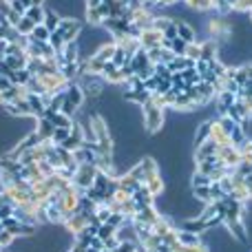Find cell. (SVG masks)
I'll return each instance as SVG.
<instances>
[{"label": "cell", "instance_id": "obj_1", "mask_svg": "<svg viewBox=\"0 0 252 252\" xmlns=\"http://www.w3.org/2000/svg\"><path fill=\"white\" fill-rule=\"evenodd\" d=\"M142 109V122H144V130H146V135H157L164 130L166 126V109H161L159 104H155L153 102V97L146 102L144 106H139Z\"/></svg>", "mask_w": 252, "mask_h": 252}, {"label": "cell", "instance_id": "obj_2", "mask_svg": "<svg viewBox=\"0 0 252 252\" xmlns=\"http://www.w3.org/2000/svg\"><path fill=\"white\" fill-rule=\"evenodd\" d=\"M95 175H97V166L95 164H80L78 170H75V175H73V186L84 195V190L93 186Z\"/></svg>", "mask_w": 252, "mask_h": 252}, {"label": "cell", "instance_id": "obj_3", "mask_svg": "<svg viewBox=\"0 0 252 252\" xmlns=\"http://www.w3.org/2000/svg\"><path fill=\"white\" fill-rule=\"evenodd\" d=\"M82 29H84V25L80 18H62L60 27H58V31H60L62 38H64V42H78Z\"/></svg>", "mask_w": 252, "mask_h": 252}, {"label": "cell", "instance_id": "obj_4", "mask_svg": "<svg viewBox=\"0 0 252 252\" xmlns=\"http://www.w3.org/2000/svg\"><path fill=\"white\" fill-rule=\"evenodd\" d=\"M217 151H219V144H215L213 139H206L204 144L192 148V161H195V164L197 161H204V159H208V157L217 155Z\"/></svg>", "mask_w": 252, "mask_h": 252}, {"label": "cell", "instance_id": "obj_5", "mask_svg": "<svg viewBox=\"0 0 252 252\" xmlns=\"http://www.w3.org/2000/svg\"><path fill=\"white\" fill-rule=\"evenodd\" d=\"M217 157H219V161H221V166H237L241 161V153L237 151L232 144H228V146H219Z\"/></svg>", "mask_w": 252, "mask_h": 252}, {"label": "cell", "instance_id": "obj_6", "mask_svg": "<svg viewBox=\"0 0 252 252\" xmlns=\"http://www.w3.org/2000/svg\"><path fill=\"white\" fill-rule=\"evenodd\" d=\"M161 40H164V35L159 33L157 29H144L142 31V35H139V47L142 49H155V47H161Z\"/></svg>", "mask_w": 252, "mask_h": 252}, {"label": "cell", "instance_id": "obj_7", "mask_svg": "<svg viewBox=\"0 0 252 252\" xmlns=\"http://www.w3.org/2000/svg\"><path fill=\"white\" fill-rule=\"evenodd\" d=\"M66 102H71V104L75 106V109H82L84 106V102H87V95H84V91H82V87H80L78 82H69V87H66Z\"/></svg>", "mask_w": 252, "mask_h": 252}, {"label": "cell", "instance_id": "obj_8", "mask_svg": "<svg viewBox=\"0 0 252 252\" xmlns=\"http://www.w3.org/2000/svg\"><path fill=\"white\" fill-rule=\"evenodd\" d=\"M173 22L177 25V35L184 40V42H197V29L190 25V22H184L179 18H173Z\"/></svg>", "mask_w": 252, "mask_h": 252}, {"label": "cell", "instance_id": "obj_9", "mask_svg": "<svg viewBox=\"0 0 252 252\" xmlns=\"http://www.w3.org/2000/svg\"><path fill=\"white\" fill-rule=\"evenodd\" d=\"M210 133H213V120H206V122H199L195 126V133H192V148L204 144L206 139H210Z\"/></svg>", "mask_w": 252, "mask_h": 252}, {"label": "cell", "instance_id": "obj_10", "mask_svg": "<svg viewBox=\"0 0 252 252\" xmlns=\"http://www.w3.org/2000/svg\"><path fill=\"white\" fill-rule=\"evenodd\" d=\"M130 199L135 201L137 210H142V208H146V206H153V204H155V197L151 195V190H148V188L144 186V184L133 192V195H130Z\"/></svg>", "mask_w": 252, "mask_h": 252}, {"label": "cell", "instance_id": "obj_11", "mask_svg": "<svg viewBox=\"0 0 252 252\" xmlns=\"http://www.w3.org/2000/svg\"><path fill=\"white\" fill-rule=\"evenodd\" d=\"M27 102H29V106H31V118H35V120L44 118V113H47V100H44V97L29 93Z\"/></svg>", "mask_w": 252, "mask_h": 252}, {"label": "cell", "instance_id": "obj_12", "mask_svg": "<svg viewBox=\"0 0 252 252\" xmlns=\"http://www.w3.org/2000/svg\"><path fill=\"white\" fill-rule=\"evenodd\" d=\"M201 47V58L199 60H206V62H213L219 58V44L215 42V40H204V42H199Z\"/></svg>", "mask_w": 252, "mask_h": 252}, {"label": "cell", "instance_id": "obj_13", "mask_svg": "<svg viewBox=\"0 0 252 252\" xmlns=\"http://www.w3.org/2000/svg\"><path fill=\"white\" fill-rule=\"evenodd\" d=\"M157 219H159V210L155 208V206H146V208H142V210H137L135 213V217H133V221H139V223H155Z\"/></svg>", "mask_w": 252, "mask_h": 252}, {"label": "cell", "instance_id": "obj_14", "mask_svg": "<svg viewBox=\"0 0 252 252\" xmlns=\"http://www.w3.org/2000/svg\"><path fill=\"white\" fill-rule=\"evenodd\" d=\"M53 130H56V126H53L51 120H47V118L35 120V133L40 135L42 142H49V139L53 137Z\"/></svg>", "mask_w": 252, "mask_h": 252}, {"label": "cell", "instance_id": "obj_15", "mask_svg": "<svg viewBox=\"0 0 252 252\" xmlns=\"http://www.w3.org/2000/svg\"><path fill=\"white\" fill-rule=\"evenodd\" d=\"M177 241L182 246H199V244H204V241H201V235L190 232V230H182V228H177Z\"/></svg>", "mask_w": 252, "mask_h": 252}, {"label": "cell", "instance_id": "obj_16", "mask_svg": "<svg viewBox=\"0 0 252 252\" xmlns=\"http://www.w3.org/2000/svg\"><path fill=\"white\" fill-rule=\"evenodd\" d=\"M139 186H142V184H139L137 179H133V177H130L128 173H126V175H122V177H118V188H120V190H124V192H126V195H128V197L133 195V192L137 190Z\"/></svg>", "mask_w": 252, "mask_h": 252}, {"label": "cell", "instance_id": "obj_17", "mask_svg": "<svg viewBox=\"0 0 252 252\" xmlns=\"http://www.w3.org/2000/svg\"><path fill=\"white\" fill-rule=\"evenodd\" d=\"M144 186L151 190V195L153 197H159L161 192H164V188H166V182H164V177H161V173L157 175V177H153V179H148Z\"/></svg>", "mask_w": 252, "mask_h": 252}, {"label": "cell", "instance_id": "obj_18", "mask_svg": "<svg viewBox=\"0 0 252 252\" xmlns=\"http://www.w3.org/2000/svg\"><path fill=\"white\" fill-rule=\"evenodd\" d=\"M60 20H62V16L58 11H53V9H49L47 7V11H44V22L42 25L47 27L49 31H56L58 27H60Z\"/></svg>", "mask_w": 252, "mask_h": 252}, {"label": "cell", "instance_id": "obj_19", "mask_svg": "<svg viewBox=\"0 0 252 252\" xmlns=\"http://www.w3.org/2000/svg\"><path fill=\"white\" fill-rule=\"evenodd\" d=\"M113 53H115V42L111 40V42L102 44V47L97 49V53H95L93 58H97L100 62H111V60H113Z\"/></svg>", "mask_w": 252, "mask_h": 252}, {"label": "cell", "instance_id": "obj_20", "mask_svg": "<svg viewBox=\"0 0 252 252\" xmlns=\"http://www.w3.org/2000/svg\"><path fill=\"white\" fill-rule=\"evenodd\" d=\"M184 2H186L192 11L206 13V11H213V2H215V0H184Z\"/></svg>", "mask_w": 252, "mask_h": 252}, {"label": "cell", "instance_id": "obj_21", "mask_svg": "<svg viewBox=\"0 0 252 252\" xmlns=\"http://www.w3.org/2000/svg\"><path fill=\"white\" fill-rule=\"evenodd\" d=\"M49 35H51V31H49L44 25H38L33 31H31L29 40L31 42H49Z\"/></svg>", "mask_w": 252, "mask_h": 252}, {"label": "cell", "instance_id": "obj_22", "mask_svg": "<svg viewBox=\"0 0 252 252\" xmlns=\"http://www.w3.org/2000/svg\"><path fill=\"white\" fill-rule=\"evenodd\" d=\"M84 20H87L89 27H102L104 18H102L100 9H87V11H84Z\"/></svg>", "mask_w": 252, "mask_h": 252}, {"label": "cell", "instance_id": "obj_23", "mask_svg": "<svg viewBox=\"0 0 252 252\" xmlns=\"http://www.w3.org/2000/svg\"><path fill=\"white\" fill-rule=\"evenodd\" d=\"M33 78V75L29 73V71L27 69H20V71H13L11 73V84H16V87H27V82H29V80Z\"/></svg>", "mask_w": 252, "mask_h": 252}, {"label": "cell", "instance_id": "obj_24", "mask_svg": "<svg viewBox=\"0 0 252 252\" xmlns=\"http://www.w3.org/2000/svg\"><path fill=\"white\" fill-rule=\"evenodd\" d=\"M44 11H47V7H29L25 16L29 18L33 25H42L44 22Z\"/></svg>", "mask_w": 252, "mask_h": 252}, {"label": "cell", "instance_id": "obj_25", "mask_svg": "<svg viewBox=\"0 0 252 252\" xmlns=\"http://www.w3.org/2000/svg\"><path fill=\"white\" fill-rule=\"evenodd\" d=\"M213 184V179L208 177V175L199 173V170H192L190 173V188H197V186H210Z\"/></svg>", "mask_w": 252, "mask_h": 252}, {"label": "cell", "instance_id": "obj_26", "mask_svg": "<svg viewBox=\"0 0 252 252\" xmlns=\"http://www.w3.org/2000/svg\"><path fill=\"white\" fill-rule=\"evenodd\" d=\"M190 195L195 197L197 201H201V204H210V188L208 186H197V188H190Z\"/></svg>", "mask_w": 252, "mask_h": 252}, {"label": "cell", "instance_id": "obj_27", "mask_svg": "<svg viewBox=\"0 0 252 252\" xmlns=\"http://www.w3.org/2000/svg\"><path fill=\"white\" fill-rule=\"evenodd\" d=\"M49 44H51V49L53 51H62V47H64V38H62V33L60 31H51V35H49Z\"/></svg>", "mask_w": 252, "mask_h": 252}, {"label": "cell", "instance_id": "obj_28", "mask_svg": "<svg viewBox=\"0 0 252 252\" xmlns=\"http://www.w3.org/2000/svg\"><path fill=\"white\" fill-rule=\"evenodd\" d=\"M35 27H38V25H33V22H31L29 18L25 16L20 22H18V27H16V29H18V33H20V35H31V31H33Z\"/></svg>", "mask_w": 252, "mask_h": 252}, {"label": "cell", "instance_id": "obj_29", "mask_svg": "<svg viewBox=\"0 0 252 252\" xmlns=\"http://www.w3.org/2000/svg\"><path fill=\"white\" fill-rule=\"evenodd\" d=\"M184 56L188 58V60H192V62H197L201 58V47H199V42H190L186 47V53Z\"/></svg>", "mask_w": 252, "mask_h": 252}, {"label": "cell", "instance_id": "obj_30", "mask_svg": "<svg viewBox=\"0 0 252 252\" xmlns=\"http://www.w3.org/2000/svg\"><path fill=\"white\" fill-rule=\"evenodd\" d=\"M115 230H118V228H113L111 223H100V228H97V237H100L102 241H106V239H111V237H115Z\"/></svg>", "mask_w": 252, "mask_h": 252}, {"label": "cell", "instance_id": "obj_31", "mask_svg": "<svg viewBox=\"0 0 252 252\" xmlns=\"http://www.w3.org/2000/svg\"><path fill=\"white\" fill-rule=\"evenodd\" d=\"M208 188H210V199L213 201H221L223 197H226V192H223V188L219 186V182H213Z\"/></svg>", "mask_w": 252, "mask_h": 252}, {"label": "cell", "instance_id": "obj_32", "mask_svg": "<svg viewBox=\"0 0 252 252\" xmlns=\"http://www.w3.org/2000/svg\"><path fill=\"white\" fill-rule=\"evenodd\" d=\"M69 135H71V128H60V126H56L51 142H53V144H62L66 137H69Z\"/></svg>", "mask_w": 252, "mask_h": 252}, {"label": "cell", "instance_id": "obj_33", "mask_svg": "<svg viewBox=\"0 0 252 252\" xmlns=\"http://www.w3.org/2000/svg\"><path fill=\"white\" fill-rule=\"evenodd\" d=\"M186 47H188V42H184L182 38H175L173 42H170V51H173L175 56H184V53H186Z\"/></svg>", "mask_w": 252, "mask_h": 252}, {"label": "cell", "instance_id": "obj_34", "mask_svg": "<svg viewBox=\"0 0 252 252\" xmlns=\"http://www.w3.org/2000/svg\"><path fill=\"white\" fill-rule=\"evenodd\" d=\"M38 168H40V173H42V177H51V175H56V168H53L47 159L38 161Z\"/></svg>", "mask_w": 252, "mask_h": 252}, {"label": "cell", "instance_id": "obj_35", "mask_svg": "<svg viewBox=\"0 0 252 252\" xmlns=\"http://www.w3.org/2000/svg\"><path fill=\"white\" fill-rule=\"evenodd\" d=\"M137 244H139V241H137ZM137 244H135V241H120L118 248H115L113 252H135Z\"/></svg>", "mask_w": 252, "mask_h": 252}, {"label": "cell", "instance_id": "obj_36", "mask_svg": "<svg viewBox=\"0 0 252 252\" xmlns=\"http://www.w3.org/2000/svg\"><path fill=\"white\" fill-rule=\"evenodd\" d=\"M106 223H111L113 228H120L124 223V215L122 213H111V217H109V221Z\"/></svg>", "mask_w": 252, "mask_h": 252}, {"label": "cell", "instance_id": "obj_37", "mask_svg": "<svg viewBox=\"0 0 252 252\" xmlns=\"http://www.w3.org/2000/svg\"><path fill=\"white\" fill-rule=\"evenodd\" d=\"M161 35H164V40H170V42H173L175 38H179V35H177V25H175V22H170V27Z\"/></svg>", "mask_w": 252, "mask_h": 252}, {"label": "cell", "instance_id": "obj_38", "mask_svg": "<svg viewBox=\"0 0 252 252\" xmlns=\"http://www.w3.org/2000/svg\"><path fill=\"white\" fill-rule=\"evenodd\" d=\"M195 71H197L199 75H206V73L210 71V62H206V60H197V62H195Z\"/></svg>", "mask_w": 252, "mask_h": 252}, {"label": "cell", "instance_id": "obj_39", "mask_svg": "<svg viewBox=\"0 0 252 252\" xmlns=\"http://www.w3.org/2000/svg\"><path fill=\"white\" fill-rule=\"evenodd\" d=\"M9 87H11V80H9L7 75H0V93H2V91H7Z\"/></svg>", "mask_w": 252, "mask_h": 252}, {"label": "cell", "instance_id": "obj_40", "mask_svg": "<svg viewBox=\"0 0 252 252\" xmlns=\"http://www.w3.org/2000/svg\"><path fill=\"white\" fill-rule=\"evenodd\" d=\"M102 2H104V0H84V7L87 9H97Z\"/></svg>", "mask_w": 252, "mask_h": 252}, {"label": "cell", "instance_id": "obj_41", "mask_svg": "<svg viewBox=\"0 0 252 252\" xmlns=\"http://www.w3.org/2000/svg\"><path fill=\"white\" fill-rule=\"evenodd\" d=\"M31 7H47V0H31Z\"/></svg>", "mask_w": 252, "mask_h": 252}, {"label": "cell", "instance_id": "obj_42", "mask_svg": "<svg viewBox=\"0 0 252 252\" xmlns=\"http://www.w3.org/2000/svg\"><path fill=\"white\" fill-rule=\"evenodd\" d=\"M20 2H22V7H25V9L31 7V0H20Z\"/></svg>", "mask_w": 252, "mask_h": 252}, {"label": "cell", "instance_id": "obj_43", "mask_svg": "<svg viewBox=\"0 0 252 252\" xmlns=\"http://www.w3.org/2000/svg\"><path fill=\"white\" fill-rule=\"evenodd\" d=\"M87 252H102V250H95V248H87Z\"/></svg>", "mask_w": 252, "mask_h": 252}]
</instances>
